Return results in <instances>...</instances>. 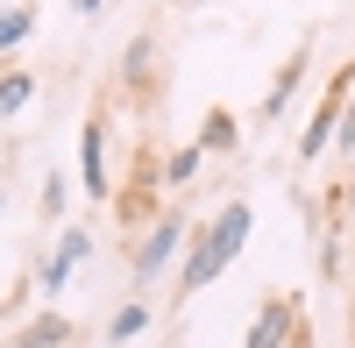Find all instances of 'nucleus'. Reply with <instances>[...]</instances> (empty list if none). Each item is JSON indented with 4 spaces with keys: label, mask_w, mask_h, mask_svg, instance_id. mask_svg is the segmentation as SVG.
<instances>
[{
    "label": "nucleus",
    "mask_w": 355,
    "mask_h": 348,
    "mask_svg": "<svg viewBox=\"0 0 355 348\" xmlns=\"http://www.w3.org/2000/svg\"><path fill=\"white\" fill-rule=\"evenodd\" d=\"M249 227H256V214H249V199H227V207L214 214L192 235V249H185V270H178V299H192L199 284H214L234 256H242V242H249Z\"/></svg>",
    "instance_id": "1"
},
{
    "label": "nucleus",
    "mask_w": 355,
    "mask_h": 348,
    "mask_svg": "<svg viewBox=\"0 0 355 348\" xmlns=\"http://www.w3.org/2000/svg\"><path fill=\"white\" fill-rule=\"evenodd\" d=\"M185 235H192V220H178V214H157V220H150V235L135 242V284H150V277L171 263V256L185 249Z\"/></svg>",
    "instance_id": "2"
},
{
    "label": "nucleus",
    "mask_w": 355,
    "mask_h": 348,
    "mask_svg": "<svg viewBox=\"0 0 355 348\" xmlns=\"http://www.w3.org/2000/svg\"><path fill=\"white\" fill-rule=\"evenodd\" d=\"M78 185L93 199H114V171H107V114H93V121L78 128Z\"/></svg>",
    "instance_id": "3"
},
{
    "label": "nucleus",
    "mask_w": 355,
    "mask_h": 348,
    "mask_svg": "<svg viewBox=\"0 0 355 348\" xmlns=\"http://www.w3.org/2000/svg\"><path fill=\"white\" fill-rule=\"evenodd\" d=\"M348 85H355V71H334L327 100L313 107V121H306V135H299V157H306V164H320V150L334 142V121H341V100H348Z\"/></svg>",
    "instance_id": "4"
},
{
    "label": "nucleus",
    "mask_w": 355,
    "mask_h": 348,
    "mask_svg": "<svg viewBox=\"0 0 355 348\" xmlns=\"http://www.w3.org/2000/svg\"><path fill=\"white\" fill-rule=\"evenodd\" d=\"M164 78V50H157V36H135L128 50H121V93H135V100H150V85Z\"/></svg>",
    "instance_id": "5"
},
{
    "label": "nucleus",
    "mask_w": 355,
    "mask_h": 348,
    "mask_svg": "<svg viewBox=\"0 0 355 348\" xmlns=\"http://www.w3.org/2000/svg\"><path fill=\"white\" fill-rule=\"evenodd\" d=\"M291 327H299V299H270L249 320V348H291Z\"/></svg>",
    "instance_id": "6"
},
{
    "label": "nucleus",
    "mask_w": 355,
    "mask_h": 348,
    "mask_svg": "<svg viewBox=\"0 0 355 348\" xmlns=\"http://www.w3.org/2000/svg\"><path fill=\"white\" fill-rule=\"evenodd\" d=\"M306 57H313V50H291L284 64H277V78H270V93H263V107H256V114H263V128H270L277 114L291 107V93H299V78H306Z\"/></svg>",
    "instance_id": "7"
},
{
    "label": "nucleus",
    "mask_w": 355,
    "mask_h": 348,
    "mask_svg": "<svg viewBox=\"0 0 355 348\" xmlns=\"http://www.w3.org/2000/svg\"><path fill=\"white\" fill-rule=\"evenodd\" d=\"M64 341H71V320H64V313H36V320L15 334V348H64Z\"/></svg>",
    "instance_id": "8"
},
{
    "label": "nucleus",
    "mask_w": 355,
    "mask_h": 348,
    "mask_svg": "<svg viewBox=\"0 0 355 348\" xmlns=\"http://www.w3.org/2000/svg\"><path fill=\"white\" fill-rule=\"evenodd\" d=\"M28 36H36V0H21V8H0V57H15Z\"/></svg>",
    "instance_id": "9"
},
{
    "label": "nucleus",
    "mask_w": 355,
    "mask_h": 348,
    "mask_svg": "<svg viewBox=\"0 0 355 348\" xmlns=\"http://www.w3.org/2000/svg\"><path fill=\"white\" fill-rule=\"evenodd\" d=\"M234 142H242V128H234V114H206V128H199V150H206V157H227Z\"/></svg>",
    "instance_id": "10"
},
{
    "label": "nucleus",
    "mask_w": 355,
    "mask_h": 348,
    "mask_svg": "<svg viewBox=\"0 0 355 348\" xmlns=\"http://www.w3.org/2000/svg\"><path fill=\"white\" fill-rule=\"evenodd\" d=\"M36 100V71H0V114H21Z\"/></svg>",
    "instance_id": "11"
},
{
    "label": "nucleus",
    "mask_w": 355,
    "mask_h": 348,
    "mask_svg": "<svg viewBox=\"0 0 355 348\" xmlns=\"http://www.w3.org/2000/svg\"><path fill=\"white\" fill-rule=\"evenodd\" d=\"M142 327H150V306L135 299V306H121V313H114V320H107V341H135Z\"/></svg>",
    "instance_id": "12"
},
{
    "label": "nucleus",
    "mask_w": 355,
    "mask_h": 348,
    "mask_svg": "<svg viewBox=\"0 0 355 348\" xmlns=\"http://www.w3.org/2000/svg\"><path fill=\"white\" fill-rule=\"evenodd\" d=\"M199 164H206V150H199V142H185V150L164 164V185H192V178H199Z\"/></svg>",
    "instance_id": "13"
},
{
    "label": "nucleus",
    "mask_w": 355,
    "mask_h": 348,
    "mask_svg": "<svg viewBox=\"0 0 355 348\" xmlns=\"http://www.w3.org/2000/svg\"><path fill=\"white\" fill-rule=\"evenodd\" d=\"M85 256H93V235H85V227H64V242H57V263H64V270H78Z\"/></svg>",
    "instance_id": "14"
},
{
    "label": "nucleus",
    "mask_w": 355,
    "mask_h": 348,
    "mask_svg": "<svg viewBox=\"0 0 355 348\" xmlns=\"http://www.w3.org/2000/svg\"><path fill=\"white\" fill-rule=\"evenodd\" d=\"M64 277H71V270H64V263H57V256H50V263L36 270V284H43V292H64Z\"/></svg>",
    "instance_id": "15"
},
{
    "label": "nucleus",
    "mask_w": 355,
    "mask_h": 348,
    "mask_svg": "<svg viewBox=\"0 0 355 348\" xmlns=\"http://www.w3.org/2000/svg\"><path fill=\"white\" fill-rule=\"evenodd\" d=\"M348 313H355V306H348Z\"/></svg>",
    "instance_id": "16"
}]
</instances>
